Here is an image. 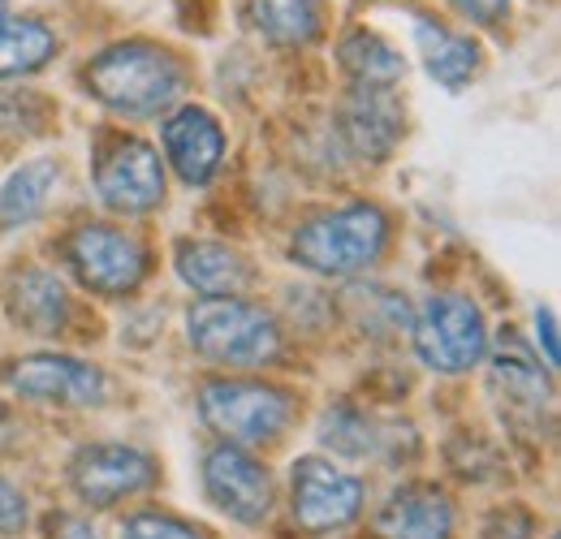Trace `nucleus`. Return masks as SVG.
<instances>
[{"mask_svg": "<svg viewBox=\"0 0 561 539\" xmlns=\"http://www.w3.org/2000/svg\"><path fill=\"white\" fill-rule=\"evenodd\" d=\"M536 333H540V345H545V363L558 367V320H553L549 307L536 311Z\"/></svg>", "mask_w": 561, "mask_h": 539, "instance_id": "nucleus-28", "label": "nucleus"}, {"mask_svg": "<svg viewBox=\"0 0 561 539\" xmlns=\"http://www.w3.org/2000/svg\"><path fill=\"white\" fill-rule=\"evenodd\" d=\"M4 436H9V414L0 410V445H4Z\"/></svg>", "mask_w": 561, "mask_h": 539, "instance_id": "nucleus-30", "label": "nucleus"}, {"mask_svg": "<svg viewBox=\"0 0 561 539\" xmlns=\"http://www.w3.org/2000/svg\"><path fill=\"white\" fill-rule=\"evenodd\" d=\"M415 44L427 73L449 91H462L480 69V48L471 44V35H458L432 18H415Z\"/></svg>", "mask_w": 561, "mask_h": 539, "instance_id": "nucleus-18", "label": "nucleus"}, {"mask_svg": "<svg viewBox=\"0 0 561 539\" xmlns=\"http://www.w3.org/2000/svg\"><path fill=\"white\" fill-rule=\"evenodd\" d=\"M492 389L501 405H510L514 414H540L545 402H549V380L540 371V358L514 337L496 341V354H492Z\"/></svg>", "mask_w": 561, "mask_h": 539, "instance_id": "nucleus-16", "label": "nucleus"}, {"mask_svg": "<svg viewBox=\"0 0 561 539\" xmlns=\"http://www.w3.org/2000/svg\"><path fill=\"white\" fill-rule=\"evenodd\" d=\"M82 78H87V91L122 117H151V113L169 108L186 82L182 66L164 48L142 44V39L104 48L82 69Z\"/></svg>", "mask_w": 561, "mask_h": 539, "instance_id": "nucleus-1", "label": "nucleus"}, {"mask_svg": "<svg viewBox=\"0 0 561 539\" xmlns=\"http://www.w3.org/2000/svg\"><path fill=\"white\" fill-rule=\"evenodd\" d=\"M95 191H100V203L113 211H126V216L151 211L164 199L160 151L142 138H117L95 164Z\"/></svg>", "mask_w": 561, "mask_h": 539, "instance_id": "nucleus-8", "label": "nucleus"}, {"mask_svg": "<svg viewBox=\"0 0 561 539\" xmlns=\"http://www.w3.org/2000/svg\"><path fill=\"white\" fill-rule=\"evenodd\" d=\"M160 138H164L169 164L178 169V177L186 186H208L216 177V169L225 160V130H220V122L211 117L208 108H195V104L178 108L164 122Z\"/></svg>", "mask_w": 561, "mask_h": 539, "instance_id": "nucleus-12", "label": "nucleus"}, {"mask_svg": "<svg viewBox=\"0 0 561 539\" xmlns=\"http://www.w3.org/2000/svg\"><path fill=\"white\" fill-rule=\"evenodd\" d=\"M9 389L44 405H100L108 380L100 367L70 354H31L9 367Z\"/></svg>", "mask_w": 561, "mask_h": 539, "instance_id": "nucleus-11", "label": "nucleus"}, {"mask_svg": "<svg viewBox=\"0 0 561 539\" xmlns=\"http://www.w3.org/2000/svg\"><path fill=\"white\" fill-rule=\"evenodd\" d=\"M415 349L420 358L440 371V376H462L471 371L484 349H489V329L484 316L471 298L462 294H432L415 311Z\"/></svg>", "mask_w": 561, "mask_h": 539, "instance_id": "nucleus-5", "label": "nucleus"}, {"mask_svg": "<svg viewBox=\"0 0 561 539\" xmlns=\"http://www.w3.org/2000/svg\"><path fill=\"white\" fill-rule=\"evenodd\" d=\"M199 414L225 445H264L277 440L294 414L289 393L255 380H208L199 389Z\"/></svg>", "mask_w": 561, "mask_h": 539, "instance_id": "nucleus-4", "label": "nucleus"}, {"mask_svg": "<svg viewBox=\"0 0 561 539\" xmlns=\"http://www.w3.org/2000/svg\"><path fill=\"white\" fill-rule=\"evenodd\" d=\"M484 539H531V518L523 509H505L489 523Z\"/></svg>", "mask_w": 561, "mask_h": 539, "instance_id": "nucleus-27", "label": "nucleus"}, {"mask_svg": "<svg viewBox=\"0 0 561 539\" xmlns=\"http://www.w3.org/2000/svg\"><path fill=\"white\" fill-rule=\"evenodd\" d=\"M204 488L211 505L242 527H260L273 514V479L238 445H216L204 458Z\"/></svg>", "mask_w": 561, "mask_h": 539, "instance_id": "nucleus-10", "label": "nucleus"}, {"mask_svg": "<svg viewBox=\"0 0 561 539\" xmlns=\"http://www.w3.org/2000/svg\"><path fill=\"white\" fill-rule=\"evenodd\" d=\"M122 539H204V531L191 527V523H182V518H173V514L147 509V514H135L122 527Z\"/></svg>", "mask_w": 561, "mask_h": 539, "instance_id": "nucleus-24", "label": "nucleus"}, {"mask_svg": "<svg viewBox=\"0 0 561 539\" xmlns=\"http://www.w3.org/2000/svg\"><path fill=\"white\" fill-rule=\"evenodd\" d=\"M57 35L35 18H4L0 22V78L35 73L53 61Z\"/></svg>", "mask_w": 561, "mask_h": 539, "instance_id": "nucleus-20", "label": "nucleus"}, {"mask_svg": "<svg viewBox=\"0 0 561 539\" xmlns=\"http://www.w3.org/2000/svg\"><path fill=\"white\" fill-rule=\"evenodd\" d=\"M467 22L484 26V31H501L510 22V0H449Z\"/></svg>", "mask_w": 561, "mask_h": 539, "instance_id": "nucleus-25", "label": "nucleus"}, {"mask_svg": "<svg viewBox=\"0 0 561 539\" xmlns=\"http://www.w3.org/2000/svg\"><path fill=\"white\" fill-rule=\"evenodd\" d=\"M186 337L195 354L216 367H264L280 349L277 320L242 298H204L186 316Z\"/></svg>", "mask_w": 561, "mask_h": 539, "instance_id": "nucleus-3", "label": "nucleus"}, {"mask_svg": "<svg viewBox=\"0 0 561 539\" xmlns=\"http://www.w3.org/2000/svg\"><path fill=\"white\" fill-rule=\"evenodd\" d=\"M342 135L354 156L380 164L402 138V104L389 95V87H358L342 108Z\"/></svg>", "mask_w": 561, "mask_h": 539, "instance_id": "nucleus-13", "label": "nucleus"}, {"mask_svg": "<svg viewBox=\"0 0 561 539\" xmlns=\"http://www.w3.org/2000/svg\"><path fill=\"white\" fill-rule=\"evenodd\" d=\"M342 66L358 78V87H393L407 73V61L398 57V48L385 44L376 31H351L342 39Z\"/></svg>", "mask_w": 561, "mask_h": 539, "instance_id": "nucleus-22", "label": "nucleus"}, {"mask_svg": "<svg viewBox=\"0 0 561 539\" xmlns=\"http://www.w3.org/2000/svg\"><path fill=\"white\" fill-rule=\"evenodd\" d=\"M53 536H57V539H95V531H91L82 518L61 514V518H53Z\"/></svg>", "mask_w": 561, "mask_h": 539, "instance_id": "nucleus-29", "label": "nucleus"}, {"mask_svg": "<svg viewBox=\"0 0 561 539\" xmlns=\"http://www.w3.org/2000/svg\"><path fill=\"white\" fill-rule=\"evenodd\" d=\"M66 264L87 289L117 298L139 289V280L147 276V251L113 225H82L66 242Z\"/></svg>", "mask_w": 561, "mask_h": 539, "instance_id": "nucleus-6", "label": "nucleus"}, {"mask_svg": "<svg viewBox=\"0 0 561 539\" xmlns=\"http://www.w3.org/2000/svg\"><path fill=\"white\" fill-rule=\"evenodd\" d=\"M324 436V445H333L337 454H351V458H367L371 449H376V432H371V423L358 414V410H329L324 414V427H320Z\"/></svg>", "mask_w": 561, "mask_h": 539, "instance_id": "nucleus-23", "label": "nucleus"}, {"mask_svg": "<svg viewBox=\"0 0 561 539\" xmlns=\"http://www.w3.org/2000/svg\"><path fill=\"white\" fill-rule=\"evenodd\" d=\"M178 276L191 289L208 294V298H238L247 289V280H251V268L225 242H195V238H186V242H178Z\"/></svg>", "mask_w": 561, "mask_h": 539, "instance_id": "nucleus-17", "label": "nucleus"}, {"mask_svg": "<svg viewBox=\"0 0 561 539\" xmlns=\"http://www.w3.org/2000/svg\"><path fill=\"white\" fill-rule=\"evenodd\" d=\"M376 531L380 539H449L454 536V509H449L445 492H436L427 483H411L389 496V505L376 518Z\"/></svg>", "mask_w": 561, "mask_h": 539, "instance_id": "nucleus-14", "label": "nucleus"}, {"mask_svg": "<svg viewBox=\"0 0 561 539\" xmlns=\"http://www.w3.org/2000/svg\"><path fill=\"white\" fill-rule=\"evenodd\" d=\"M251 22L273 44H311L320 31V0H251Z\"/></svg>", "mask_w": 561, "mask_h": 539, "instance_id": "nucleus-21", "label": "nucleus"}, {"mask_svg": "<svg viewBox=\"0 0 561 539\" xmlns=\"http://www.w3.org/2000/svg\"><path fill=\"white\" fill-rule=\"evenodd\" d=\"M26 527V496L13 488V483H4L0 479V531H22Z\"/></svg>", "mask_w": 561, "mask_h": 539, "instance_id": "nucleus-26", "label": "nucleus"}, {"mask_svg": "<svg viewBox=\"0 0 561 539\" xmlns=\"http://www.w3.org/2000/svg\"><path fill=\"white\" fill-rule=\"evenodd\" d=\"M9 316L18 329H26L35 337L61 333V324L70 320V294H66L61 276L48 268L18 272L9 280Z\"/></svg>", "mask_w": 561, "mask_h": 539, "instance_id": "nucleus-15", "label": "nucleus"}, {"mask_svg": "<svg viewBox=\"0 0 561 539\" xmlns=\"http://www.w3.org/2000/svg\"><path fill=\"white\" fill-rule=\"evenodd\" d=\"M151 479H156V462L130 445H87L70 462L73 492L91 509H113L117 501L139 496L142 488H151Z\"/></svg>", "mask_w": 561, "mask_h": 539, "instance_id": "nucleus-9", "label": "nucleus"}, {"mask_svg": "<svg viewBox=\"0 0 561 539\" xmlns=\"http://www.w3.org/2000/svg\"><path fill=\"white\" fill-rule=\"evenodd\" d=\"M4 9H9V0H0V22H4Z\"/></svg>", "mask_w": 561, "mask_h": 539, "instance_id": "nucleus-31", "label": "nucleus"}, {"mask_svg": "<svg viewBox=\"0 0 561 539\" xmlns=\"http://www.w3.org/2000/svg\"><path fill=\"white\" fill-rule=\"evenodd\" d=\"M57 186H61V164H57V160L39 156V160L22 164V169L0 186V233L31 225V220L48 207V199L57 195Z\"/></svg>", "mask_w": 561, "mask_h": 539, "instance_id": "nucleus-19", "label": "nucleus"}, {"mask_svg": "<svg viewBox=\"0 0 561 539\" xmlns=\"http://www.w3.org/2000/svg\"><path fill=\"white\" fill-rule=\"evenodd\" d=\"M289 501H294V523L311 536H324L351 527L358 518L363 483L324 458H298L289 474Z\"/></svg>", "mask_w": 561, "mask_h": 539, "instance_id": "nucleus-7", "label": "nucleus"}, {"mask_svg": "<svg viewBox=\"0 0 561 539\" xmlns=\"http://www.w3.org/2000/svg\"><path fill=\"white\" fill-rule=\"evenodd\" d=\"M385 242H389L385 211L376 203H351V207L307 220L294 233L289 255H294V264H302L316 276H354L385 255Z\"/></svg>", "mask_w": 561, "mask_h": 539, "instance_id": "nucleus-2", "label": "nucleus"}]
</instances>
